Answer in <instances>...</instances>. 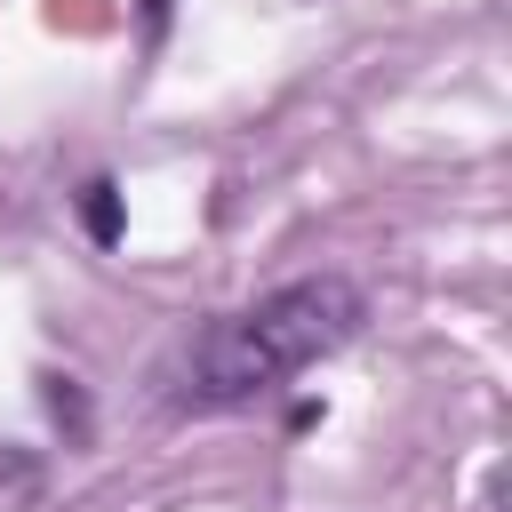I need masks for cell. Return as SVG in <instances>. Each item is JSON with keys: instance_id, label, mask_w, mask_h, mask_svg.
<instances>
[{"instance_id": "cell-1", "label": "cell", "mask_w": 512, "mask_h": 512, "mask_svg": "<svg viewBox=\"0 0 512 512\" xmlns=\"http://www.w3.org/2000/svg\"><path fill=\"white\" fill-rule=\"evenodd\" d=\"M360 288L336 280V272H312V280H288L272 296H256L248 312L216 320L208 336H192L184 368H176V400L184 408H240L256 400L264 384L312 368L320 352H336L352 328H360Z\"/></svg>"}, {"instance_id": "cell-2", "label": "cell", "mask_w": 512, "mask_h": 512, "mask_svg": "<svg viewBox=\"0 0 512 512\" xmlns=\"http://www.w3.org/2000/svg\"><path fill=\"white\" fill-rule=\"evenodd\" d=\"M80 224H88V240H96V248H112V240L128 232V216H120V184H112V176L80 184Z\"/></svg>"}, {"instance_id": "cell-3", "label": "cell", "mask_w": 512, "mask_h": 512, "mask_svg": "<svg viewBox=\"0 0 512 512\" xmlns=\"http://www.w3.org/2000/svg\"><path fill=\"white\" fill-rule=\"evenodd\" d=\"M40 400H48V416H56V424L88 432V400H80V384H72V376H40Z\"/></svg>"}, {"instance_id": "cell-4", "label": "cell", "mask_w": 512, "mask_h": 512, "mask_svg": "<svg viewBox=\"0 0 512 512\" xmlns=\"http://www.w3.org/2000/svg\"><path fill=\"white\" fill-rule=\"evenodd\" d=\"M0 480H8V488H24V480H32V464H24V456H0Z\"/></svg>"}, {"instance_id": "cell-5", "label": "cell", "mask_w": 512, "mask_h": 512, "mask_svg": "<svg viewBox=\"0 0 512 512\" xmlns=\"http://www.w3.org/2000/svg\"><path fill=\"white\" fill-rule=\"evenodd\" d=\"M144 16H152V32H160V24H168V0H144Z\"/></svg>"}]
</instances>
